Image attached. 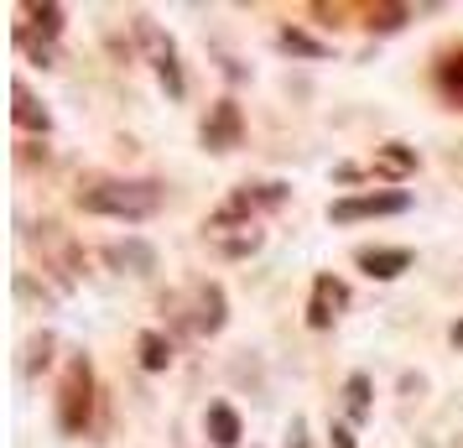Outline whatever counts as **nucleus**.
<instances>
[{"label":"nucleus","mask_w":463,"mask_h":448,"mask_svg":"<svg viewBox=\"0 0 463 448\" xmlns=\"http://www.w3.org/2000/svg\"><path fill=\"white\" fill-rule=\"evenodd\" d=\"M344 396H349V417H364V412H370V381H364V376H349Z\"/></svg>","instance_id":"obj_17"},{"label":"nucleus","mask_w":463,"mask_h":448,"mask_svg":"<svg viewBox=\"0 0 463 448\" xmlns=\"http://www.w3.org/2000/svg\"><path fill=\"white\" fill-rule=\"evenodd\" d=\"M344 308H349V287H344L338 277H317L313 281V302H307V323H313V329H328Z\"/></svg>","instance_id":"obj_6"},{"label":"nucleus","mask_w":463,"mask_h":448,"mask_svg":"<svg viewBox=\"0 0 463 448\" xmlns=\"http://www.w3.org/2000/svg\"><path fill=\"white\" fill-rule=\"evenodd\" d=\"M203 235H209V245L219 251V256H230V261H240V256H250V251H260V224H255V209H245L240 198H230L224 209L213 214L209 224H203Z\"/></svg>","instance_id":"obj_2"},{"label":"nucleus","mask_w":463,"mask_h":448,"mask_svg":"<svg viewBox=\"0 0 463 448\" xmlns=\"http://www.w3.org/2000/svg\"><path fill=\"white\" fill-rule=\"evenodd\" d=\"M240 105H234V100H219V105H213V115L209 120H203V147L209 151H234L240 147Z\"/></svg>","instance_id":"obj_7"},{"label":"nucleus","mask_w":463,"mask_h":448,"mask_svg":"<svg viewBox=\"0 0 463 448\" xmlns=\"http://www.w3.org/2000/svg\"><path fill=\"white\" fill-rule=\"evenodd\" d=\"M141 365L146 370H167L172 365V344L162 334H141Z\"/></svg>","instance_id":"obj_14"},{"label":"nucleus","mask_w":463,"mask_h":448,"mask_svg":"<svg viewBox=\"0 0 463 448\" xmlns=\"http://www.w3.org/2000/svg\"><path fill=\"white\" fill-rule=\"evenodd\" d=\"M287 448H307V423L302 417H292V427H287Z\"/></svg>","instance_id":"obj_20"},{"label":"nucleus","mask_w":463,"mask_h":448,"mask_svg":"<svg viewBox=\"0 0 463 448\" xmlns=\"http://www.w3.org/2000/svg\"><path fill=\"white\" fill-rule=\"evenodd\" d=\"M406 16H411V11H406V5H370V32H396V26H406Z\"/></svg>","instance_id":"obj_15"},{"label":"nucleus","mask_w":463,"mask_h":448,"mask_svg":"<svg viewBox=\"0 0 463 448\" xmlns=\"http://www.w3.org/2000/svg\"><path fill=\"white\" fill-rule=\"evenodd\" d=\"M411 209V198H406V193H359V198H338L334 209V219L338 224H349V219H370V214H406Z\"/></svg>","instance_id":"obj_5"},{"label":"nucleus","mask_w":463,"mask_h":448,"mask_svg":"<svg viewBox=\"0 0 463 448\" xmlns=\"http://www.w3.org/2000/svg\"><path fill=\"white\" fill-rule=\"evenodd\" d=\"M105 261H109V266H126V272H136V277L156 272V251H151V245H141V240H120V245H109Z\"/></svg>","instance_id":"obj_9"},{"label":"nucleus","mask_w":463,"mask_h":448,"mask_svg":"<svg viewBox=\"0 0 463 448\" xmlns=\"http://www.w3.org/2000/svg\"><path fill=\"white\" fill-rule=\"evenodd\" d=\"M89 417H94V365L84 355H73L63 370V386H58V423H63V433H84Z\"/></svg>","instance_id":"obj_3"},{"label":"nucleus","mask_w":463,"mask_h":448,"mask_svg":"<svg viewBox=\"0 0 463 448\" xmlns=\"http://www.w3.org/2000/svg\"><path fill=\"white\" fill-rule=\"evenodd\" d=\"M136 37L146 43L151 63H156V79L167 84V94H172V100H183V68H177V47H172V37H162L146 16H136Z\"/></svg>","instance_id":"obj_4"},{"label":"nucleus","mask_w":463,"mask_h":448,"mask_svg":"<svg viewBox=\"0 0 463 448\" xmlns=\"http://www.w3.org/2000/svg\"><path fill=\"white\" fill-rule=\"evenodd\" d=\"M438 89L453 100V105H463V52H453V58L438 63Z\"/></svg>","instance_id":"obj_13"},{"label":"nucleus","mask_w":463,"mask_h":448,"mask_svg":"<svg viewBox=\"0 0 463 448\" xmlns=\"http://www.w3.org/2000/svg\"><path fill=\"white\" fill-rule=\"evenodd\" d=\"M79 209L84 214H105V219H151L162 209V188L156 183H130V177H109V183H94V188L79 193Z\"/></svg>","instance_id":"obj_1"},{"label":"nucleus","mask_w":463,"mask_h":448,"mask_svg":"<svg viewBox=\"0 0 463 448\" xmlns=\"http://www.w3.org/2000/svg\"><path fill=\"white\" fill-rule=\"evenodd\" d=\"M193 302H198L193 329H198V334H219V329H224V292H219V287H198Z\"/></svg>","instance_id":"obj_10"},{"label":"nucleus","mask_w":463,"mask_h":448,"mask_svg":"<svg viewBox=\"0 0 463 448\" xmlns=\"http://www.w3.org/2000/svg\"><path fill=\"white\" fill-rule=\"evenodd\" d=\"M375 167H380V172H396V177H401V172L417 167V157H411V151H401V141H391V147L375 157Z\"/></svg>","instance_id":"obj_16"},{"label":"nucleus","mask_w":463,"mask_h":448,"mask_svg":"<svg viewBox=\"0 0 463 448\" xmlns=\"http://www.w3.org/2000/svg\"><path fill=\"white\" fill-rule=\"evenodd\" d=\"M453 344H463V323H458V329H453Z\"/></svg>","instance_id":"obj_23"},{"label":"nucleus","mask_w":463,"mask_h":448,"mask_svg":"<svg viewBox=\"0 0 463 448\" xmlns=\"http://www.w3.org/2000/svg\"><path fill=\"white\" fill-rule=\"evenodd\" d=\"M47 349H52V339H47V334H43V339H32V360H26V365H32V370H37V365H47Z\"/></svg>","instance_id":"obj_21"},{"label":"nucleus","mask_w":463,"mask_h":448,"mask_svg":"<svg viewBox=\"0 0 463 448\" xmlns=\"http://www.w3.org/2000/svg\"><path fill=\"white\" fill-rule=\"evenodd\" d=\"M281 47H292V52H323V47H317L313 37H302V32H292V26L281 32Z\"/></svg>","instance_id":"obj_19"},{"label":"nucleus","mask_w":463,"mask_h":448,"mask_svg":"<svg viewBox=\"0 0 463 448\" xmlns=\"http://www.w3.org/2000/svg\"><path fill=\"white\" fill-rule=\"evenodd\" d=\"M26 16H32V26H37L43 37H58V16H63V5H32Z\"/></svg>","instance_id":"obj_18"},{"label":"nucleus","mask_w":463,"mask_h":448,"mask_svg":"<svg viewBox=\"0 0 463 448\" xmlns=\"http://www.w3.org/2000/svg\"><path fill=\"white\" fill-rule=\"evenodd\" d=\"M11 100H16V105H11V120H16L22 130H37V136H43V130L52 126V115H47V110L37 105V100H32V89H26L22 79L11 84Z\"/></svg>","instance_id":"obj_8"},{"label":"nucleus","mask_w":463,"mask_h":448,"mask_svg":"<svg viewBox=\"0 0 463 448\" xmlns=\"http://www.w3.org/2000/svg\"><path fill=\"white\" fill-rule=\"evenodd\" d=\"M328 438H334V448H354V433H349V427H334Z\"/></svg>","instance_id":"obj_22"},{"label":"nucleus","mask_w":463,"mask_h":448,"mask_svg":"<svg viewBox=\"0 0 463 448\" xmlns=\"http://www.w3.org/2000/svg\"><path fill=\"white\" fill-rule=\"evenodd\" d=\"M209 438H213L219 448H234V443H240V417H234V406H224V402L209 406Z\"/></svg>","instance_id":"obj_12"},{"label":"nucleus","mask_w":463,"mask_h":448,"mask_svg":"<svg viewBox=\"0 0 463 448\" xmlns=\"http://www.w3.org/2000/svg\"><path fill=\"white\" fill-rule=\"evenodd\" d=\"M359 266L370 272V277H380V281H391V277H401L406 266H411V251H359Z\"/></svg>","instance_id":"obj_11"}]
</instances>
